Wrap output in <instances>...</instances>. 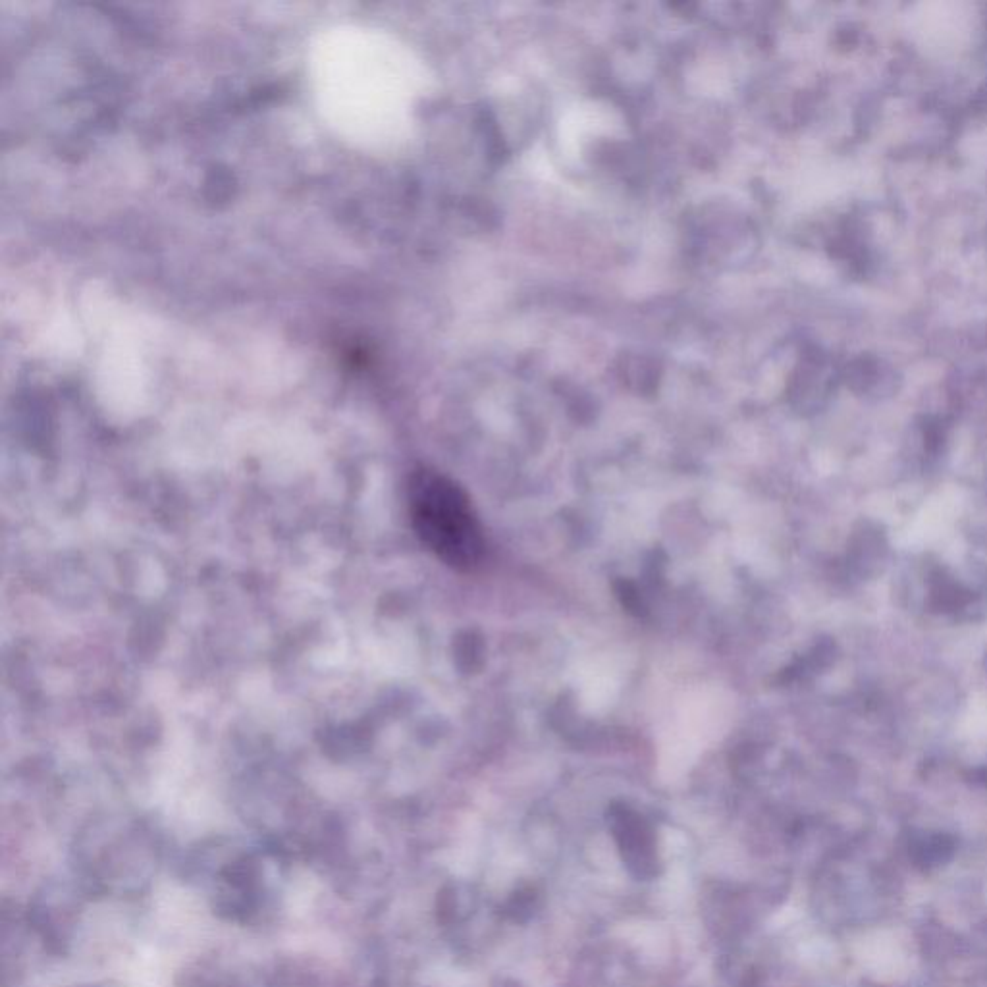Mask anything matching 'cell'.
I'll use <instances>...</instances> for the list:
<instances>
[{"label":"cell","mask_w":987,"mask_h":987,"mask_svg":"<svg viewBox=\"0 0 987 987\" xmlns=\"http://www.w3.org/2000/svg\"><path fill=\"white\" fill-rule=\"evenodd\" d=\"M270 885L263 856H230L216 868L213 878L214 912L230 922L245 924L261 914L268 903Z\"/></svg>","instance_id":"cell-2"},{"label":"cell","mask_w":987,"mask_h":987,"mask_svg":"<svg viewBox=\"0 0 987 987\" xmlns=\"http://www.w3.org/2000/svg\"><path fill=\"white\" fill-rule=\"evenodd\" d=\"M411 523L428 550L457 571H473L484 556V536L469 496L446 475L419 469L407 482Z\"/></svg>","instance_id":"cell-1"},{"label":"cell","mask_w":987,"mask_h":987,"mask_svg":"<svg viewBox=\"0 0 987 987\" xmlns=\"http://www.w3.org/2000/svg\"><path fill=\"white\" fill-rule=\"evenodd\" d=\"M78 905L68 895V891L47 889L37 897L35 905L29 907V926L41 935L45 945L53 951H62V943L68 941V932L74 924Z\"/></svg>","instance_id":"cell-4"},{"label":"cell","mask_w":987,"mask_h":987,"mask_svg":"<svg viewBox=\"0 0 987 987\" xmlns=\"http://www.w3.org/2000/svg\"><path fill=\"white\" fill-rule=\"evenodd\" d=\"M612 831L623 862L642 880H650L658 874V854L654 833L650 826L627 808L612 812Z\"/></svg>","instance_id":"cell-3"}]
</instances>
